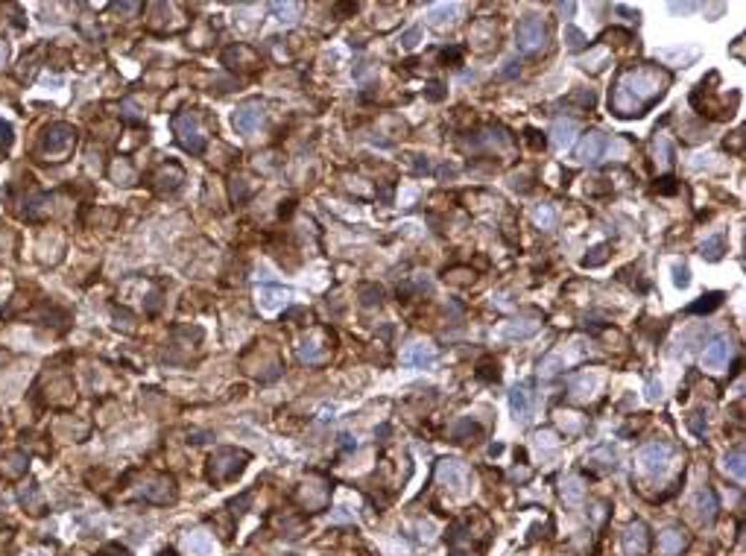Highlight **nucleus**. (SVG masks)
Returning a JSON list of instances; mask_svg holds the SVG:
<instances>
[{
    "label": "nucleus",
    "mask_w": 746,
    "mask_h": 556,
    "mask_svg": "<svg viewBox=\"0 0 746 556\" xmlns=\"http://www.w3.org/2000/svg\"><path fill=\"white\" fill-rule=\"evenodd\" d=\"M667 85H670V74L667 71H659V68H650V65H638V68H630L617 76L615 82V91H612V111L617 117H641L647 114V109L662 100L667 94Z\"/></svg>",
    "instance_id": "f257e3e1"
},
{
    "label": "nucleus",
    "mask_w": 746,
    "mask_h": 556,
    "mask_svg": "<svg viewBox=\"0 0 746 556\" xmlns=\"http://www.w3.org/2000/svg\"><path fill=\"white\" fill-rule=\"evenodd\" d=\"M76 129L71 123H50L39 138V152L47 162H65L71 156V149L76 147Z\"/></svg>",
    "instance_id": "f03ea898"
},
{
    "label": "nucleus",
    "mask_w": 746,
    "mask_h": 556,
    "mask_svg": "<svg viewBox=\"0 0 746 556\" xmlns=\"http://www.w3.org/2000/svg\"><path fill=\"white\" fill-rule=\"evenodd\" d=\"M249 462V454L246 451H237V448H217L208 460V477L214 483H229L234 480Z\"/></svg>",
    "instance_id": "7ed1b4c3"
},
{
    "label": "nucleus",
    "mask_w": 746,
    "mask_h": 556,
    "mask_svg": "<svg viewBox=\"0 0 746 556\" xmlns=\"http://www.w3.org/2000/svg\"><path fill=\"white\" fill-rule=\"evenodd\" d=\"M173 135H176L179 147L184 152H191V156H199V152L205 149V132H202V123H199L197 111L173 114Z\"/></svg>",
    "instance_id": "20e7f679"
},
{
    "label": "nucleus",
    "mask_w": 746,
    "mask_h": 556,
    "mask_svg": "<svg viewBox=\"0 0 746 556\" xmlns=\"http://www.w3.org/2000/svg\"><path fill=\"white\" fill-rule=\"evenodd\" d=\"M264 120H267V106L261 100H243L232 114V123L240 135H255Z\"/></svg>",
    "instance_id": "39448f33"
},
{
    "label": "nucleus",
    "mask_w": 746,
    "mask_h": 556,
    "mask_svg": "<svg viewBox=\"0 0 746 556\" xmlns=\"http://www.w3.org/2000/svg\"><path fill=\"white\" fill-rule=\"evenodd\" d=\"M544 39H547V26L539 15H527L515 29V44L524 53H536L544 44Z\"/></svg>",
    "instance_id": "423d86ee"
},
{
    "label": "nucleus",
    "mask_w": 746,
    "mask_h": 556,
    "mask_svg": "<svg viewBox=\"0 0 746 556\" xmlns=\"http://www.w3.org/2000/svg\"><path fill=\"white\" fill-rule=\"evenodd\" d=\"M437 480L445 489H451L454 495H465V492H469V469H465V462H459V460H439Z\"/></svg>",
    "instance_id": "0eeeda50"
},
{
    "label": "nucleus",
    "mask_w": 746,
    "mask_h": 556,
    "mask_svg": "<svg viewBox=\"0 0 746 556\" xmlns=\"http://www.w3.org/2000/svg\"><path fill=\"white\" fill-rule=\"evenodd\" d=\"M638 462L647 475H662L670 462V445L667 442H650L638 451Z\"/></svg>",
    "instance_id": "6e6552de"
},
{
    "label": "nucleus",
    "mask_w": 746,
    "mask_h": 556,
    "mask_svg": "<svg viewBox=\"0 0 746 556\" xmlns=\"http://www.w3.org/2000/svg\"><path fill=\"white\" fill-rule=\"evenodd\" d=\"M606 147H609V141H606L603 132H597V129L585 132L582 141L577 144V162H582V164H595V162H600V159H603V152H606Z\"/></svg>",
    "instance_id": "1a4fd4ad"
},
{
    "label": "nucleus",
    "mask_w": 746,
    "mask_h": 556,
    "mask_svg": "<svg viewBox=\"0 0 746 556\" xmlns=\"http://www.w3.org/2000/svg\"><path fill=\"white\" fill-rule=\"evenodd\" d=\"M729 357H732V339L729 337H714L705 346L702 363H705V369H711V372H723Z\"/></svg>",
    "instance_id": "9d476101"
},
{
    "label": "nucleus",
    "mask_w": 746,
    "mask_h": 556,
    "mask_svg": "<svg viewBox=\"0 0 746 556\" xmlns=\"http://www.w3.org/2000/svg\"><path fill=\"white\" fill-rule=\"evenodd\" d=\"M509 407H512V416L527 425L533 419V398H530V384H515L509 389Z\"/></svg>",
    "instance_id": "9b49d317"
},
{
    "label": "nucleus",
    "mask_w": 746,
    "mask_h": 556,
    "mask_svg": "<svg viewBox=\"0 0 746 556\" xmlns=\"http://www.w3.org/2000/svg\"><path fill=\"white\" fill-rule=\"evenodd\" d=\"M650 547V539H647V527L641 521L630 524L627 533H624V553L627 556H644Z\"/></svg>",
    "instance_id": "f8f14e48"
},
{
    "label": "nucleus",
    "mask_w": 746,
    "mask_h": 556,
    "mask_svg": "<svg viewBox=\"0 0 746 556\" xmlns=\"http://www.w3.org/2000/svg\"><path fill=\"white\" fill-rule=\"evenodd\" d=\"M404 363L413 366V369H430L437 363V349L427 346V343H413L407 352H404Z\"/></svg>",
    "instance_id": "ddd939ff"
},
{
    "label": "nucleus",
    "mask_w": 746,
    "mask_h": 556,
    "mask_svg": "<svg viewBox=\"0 0 746 556\" xmlns=\"http://www.w3.org/2000/svg\"><path fill=\"white\" fill-rule=\"evenodd\" d=\"M457 12H459L457 4H433V6L427 9V24H430L433 29H448V26H454Z\"/></svg>",
    "instance_id": "4468645a"
},
{
    "label": "nucleus",
    "mask_w": 746,
    "mask_h": 556,
    "mask_svg": "<svg viewBox=\"0 0 746 556\" xmlns=\"http://www.w3.org/2000/svg\"><path fill=\"white\" fill-rule=\"evenodd\" d=\"M574 135H577V123L571 117H556L553 129H550V141L556 149H568L574 144Z\"/></svg>",
    "instance_id": "2eb2a0df"
},
{
    "label": "nucleus",
    "mask_w": 746,
    "mask_h": 556,
    "mask_svg": "<svg viewBox=\"0 0 746 556\" xmlns=\"http://www.w3.org/2000/svg\"><path fill=\"white\" fill-rule=\"evenodd\" d=\"M144 498L152 501V504H170V501L176 498V483H173V477H159L152 486H146V489H144Z\"/></svg>",
    "instance_id": "dca6fc26"
},
{
    "label": "nucleus",
    "mask_w": 746,
    "mask_h": 556,
    "mask_svg": "<svg viewBox=\"0 0 746 556\" xmlns=\"http://www.w3.org/2000/svg\"><path fill=\"white\" fill-rule=\"evenodd\" d=\"M287 299H290V293L284 287H272V284L258 287V304L264 311H278V307H284Z\"/></svg>",
    "instance_id": "f3484780"
},
{
    "label": "nucleus",
    "mask_w": 746,
    "mask_h": 556,
    "mask_svg": "<svg viewBox=\"0 0 746 556\" xmlns=\"http://www.w3.org/2000/svg\"><path fill=\"white\" fill-rule=\"evenodd\" d=\"M184 547H188L191 556H214V550H217L214 539L205 530H194V533L184 536Z\"/></svg>",
    "instance_id": "a211bd4d"
},
{
    "label": "nucleus",
    "mask_w": 746,
    "mask_h": 556,
    "mask_svg": "<svg viewBox=\"0 0 746 556\" xmlns=\"http://www.w3.org/2000/svg\"><path fill=\"white\" fill-rule=\"evenodd\" d=\"M328 357V346H322L319 339H302L299 343V360L302 363H310V366H317V363H322Z\"/></svg>",
    "instance_id": "6ab92c4d"
},
{
    "label": "nucleus",
    "mask_w": 746,
    "mask_h": 556,
    "mask_svg": "<svg viewBox=\"0 0 746 556\" xmlns=\"http://www.w3.org/2000/svg\"><path fill=\"white\" fill-rule=\"evenodd\" d=\"M234 61H246V71H249V68H255V65H258V56H255L252 47L234 44V47L223 50V65H226V68H234Z\"/></svg>",
    "instance_id": "aec40b11"
},
{
    "label": "nucleus",
    "mask_w": 746,
    "mask_h": 556,
    "mask_svg": "<svg viewBox=\"0 0 746 556\" xmlns=\"http://www.w3.org/2000/svg\"><path fill=\"white\" fill-rule=\"evenodd\" d=\"M688 545V539H685V533H682L679 527H670V530H665L662 536H659V550L665 553V556H676V553H682V547Z\"/></svg>",
    "instance_id": "412c9836"
},
{
    "label": "nucleus",
    "mask_w": 746,
    "mask_h": 556,
    "mask_svg": "<svg viewBox=\"0 0 746 556\" xmlns=\"http://www.w3.org/2000/svg\"><path fill=\"white\" fill-rule=\"evenodd\" d=\"M694 510H697L700 521H714V515H717V498H714L711 489H700V492H697Z\"/></svg>",
    "instance_id": "4be33fe9"
},
{
    "label": "nucleus",
    "mask_w": 746,
    "mask_h": 556,
    "mask_svg": "<svg viewBox=\"0 0 746 556\" xmlns=\"http://www.w3.org/2000/svg\"><path fill=\"white\" fill-rule=\"evenodd\" d=\"M700 255H702V261H720L723 255H726V237L723 234H714V237H708L702 246H700Z\"/></svg>",
    "instance_id": "5701e85b"
},
{
    "label": "nucleus",
    "mask_w": 746,
    "mask_h": 556,
    "mask_svg": "<svg viewBox=\"0 0 746 556\" xmlns=\"http://www.w3.org/2000/svg\"><path fill=\"white\" fill-rule=\"evenodd\" d=\"M0 472L9 475V477H21L26 472V454L24 451H9L0 462Z\"/></svg>",
    "instance_id": "b1692460"
},
{
    "label": "nucleus",
    "mask_w": 746,
    "mask_h": 556,
    "mask_svg": "<svg viewBox=\"0 0 746 556\" xmlns=\"http://www.w3.org/2000/svg\"><path fill=\"white\" fill-rule=\"evenodd\" d=\"M562 498H565V504H580V501L585 498V483H582V477L571 475V477L562 480Z\"/></svg>",
    "instance_id": "393cba45"
},
{
    "label": "nucleus",
    "mask_w": 746,
    "mask_h": 556,
    "mask_svg": "<svg viewBox=\"0 0 746 556\" xmlns=\"http://www.w3.org/2000/svg\"><path fill=\"white\" fill-rule=\"evenodd\" d=\"M597 387V378L595 375H588V372H582V375H574L571 381H568V389H571V395L574 398H588L592 395V389Z\"/></svg>",
    "instance_id": "a878e982"
},
{
    "label": "nucleus",
    "mask_w": 746,
    "mask_h": 556,
    "mask_svg": "<svg viewBox=\"0 0 746 556\" xmlns=\"http://www.w3.org/2000/svg\"><path fill=\"white\" fill-rule=\"evenodd\" d=\"M539 331V322H507L501 328V337L504 339H524V337H533Z\"/></svg>",
    "instance_id": "bb28decb"
},
{
    "label": "nucleus",
    "mask_w": 746,
    "mask_h": 556,
    "mask_svg": "<svg viewBox=\"0 0 746 556\" xmlns=\"http://www.w3.org/2000/svg\"><path fill=\"white\" fill-rule=\"evenodd\" d=\"M723 293L720 290H714V293H705L700 302H694V304H688V314H711L714 307H720L723 304Z\"/></svg>",
    "instance_id": "cd10ccee"
},
{
    "label": "nucleus",
    "mask_w": 746,
    "mask_h": 556,
    "mask_svg": "<svg viewBox=\"0 0 746 556\" xmlns=\"http://www.w3.org/2000/svg\"><path fill=\"white\" fill-rule=\"evenodd\" d=\"M723 469L735 477V480H743V451L737 448V451H732V454H726V460H723Z\"/></svg>",
    "instance_id": "c85d7f7f"
},
{
    "label": "nucleus",
    "mask_w": 746,
    "mask_h": 556,
    "mask_svg": "<svg viewBox=\"0 0 746 556\" xmlns=\"http://www.w3.org/2000/svg\"><path fill=\"white\" fill-rule=\"evenodd\" d=\"M565 44H568V50L580 53V50L588 47V36L582 33V29H577V26H565Z\"/></svg>",
    "instance_id": "c756f323"
},
{
    "label": "nucleus",
    "mask_w": 746,
    "mask_h": 556,
    "mask_svg": "<svg viewBox=\"0 0 746 556\" xmlns=\"http://www.w3.org/2000/svg\"><path fill=\"white\" fill-rule=\"evenodd\" d=\"M533 220L539 229H553L556 226V211L550 205H536L533 208Z\"/></svg>",
    "instance_id": "7c9ffc66"
},
{
    "label": "nucleus",
    "mask_w": 746,
    "mask_h": 556,
    "mask_svg": "<svg viewBox=\"0 0 746 556\" xmlns=\"http://www.w3.org/2000/svg\"><path fill=\"white\" fill-rule=\"evenodd\" d=\"M606 252H609V246H606V243L595 246L592 255H585V258H582V267H600V264L606 261Z\"/></svg>",
    "instance_id": "2f4dec72"
},
{
    "label": "nucleus",
    "mask_w": 746,
    "mask_h": 556,
    "mask_svg": "<svg viewBox=\"0 0 746 556\" xmlns=\"http://www.w3.org/2000/svg\"><path fill=\"white\" fill-rule=\"evenodd\" d=\"M656 156H659V162L662 164H670L673 162V147H670V141L667 138H656Z\"/></svg>",
    "instance_id": "473e14b6"
},
{
    "label": "nucleus",
    "mask_w": 746,
    "mask_h": 556,
    "mask_svg": "<svg viewBox=\"0 0 746 556\" xmlns=\"http://www.w3.org/2000/svg\"><path fill=\"white\" fill-rule=\"evenodd\" d=\"M111 176H114L120 184H132V179H135V176H132V170H129V164L123 162V159H120V162L111 167Z\"/></svg>",
    "instance_id": "72a5a7b5"
},
{
    "label": "nucleus",
    "mask_w": 746,
    "mask_h": 556,
    "mask_svg": "<svg viewBox=\"0 0 746 556\" xmlns=\"http://www.w3.org/2000/svg\"><path fill=\"white\" fill-rule=\"evenodd\" d=\"M673 284L676 287H688L691 284V269L685 264H673Z\"/></svg>",
    "instance_id": "f704fd0d"
},
{
    "label": "nucleus",
    "mask_w": 746,
    "mask_h": 556,
    "mask_svg": "<svg viewBox=\"0 0 746 556\" xmlns=\"http://www.w3.org/2000/svg\"><path fill=\"white\" fill-rule=\"evenodd\" d=\"M269 9L275 15H282V21H293V15L299 12V4H272Z\"/></svg>",
    "instance_id": "c9c22d12"
},
{
    "label": "nucleus",
    "mask_w": 746,
    "mask_h": 556,
    "mask_svg": "<svg viewBox=\"0 0 746 556\" xmlns=\"http://www.w3.org/2000/svg\"><path fill=\"white\" fill-rule=\"evenodd\" d=\"M659 59H682V61H694L697 50H659Z\"/></svg>",
    "instance_id": "e433bc0d"
},
{
    "label": "nucleus",
    "mask_w": 746,
    "mask_h": 556,
    "mask_svg": "<svg viewBox=\"0 0 746 556\" xmlns=\"http://www.w3.org/2000/svg\"><path fill=\"white\" fill-rule=\"evenodd\" d=\"M419 39H422V26H413V29H407V33L401 36V47H404V50H413V47L419 44Z\"/></svg>",
    "instance_id": "4c0bfd02"
},
{
    "label": "nucleus",
    "mask_w": 746,
    "mask_h": 556,
    "mask_svg": "<svg viewBox=\"0 0 746 556\" xmlns=\"http://www.w3.org/2000/svg\"><path fill=\"white\" fill-rule=\"evenodd\" d=\"M360 293H363V304H366V307H372V304H381V287H375V284H366Z\"/></svg>",
    "instance_id": "58836bf2"
},
{
    "label": "nucleus",
    "mask_w": 746,
    "mask_h": 556,
    "mask_svg": "<svg viewBox=\"0 0 746 556\" xmlns=\"http://www.w3.org/2000/svg\"><path fill=\"white\" fill-rule=\"evenodd\" d=\"M9 144H12V126L6 120H0V156L9 149Z\"/></svg>",
    "instance_id": "ea45409f"
},
{
    "label": "nucleus",
    "mask_w": 746,
    "mask_h": 556,
    "mask_svg": "<svg viewBox=\"0 0 746 556\" xmlns=\"http://www.w3.org/2000/svg\"><path fill=\"white\" fill-rule=\"evenodd\" d=\"M424 94H427V100L439 103V100L445 97V85H442V82H427V91H424Z\"/></svg>",
    "instance_id": "a19ab883"
},
{
    "label": "nucleus",
    "mask_w": 746,
    "mask_h": 556,
    "mask_svg": "<svg viewBox=\"0 0 746 556\" xmlns=\"http://www.w3.org/2000/svg\"><path fill=\"white\" fill-rule=\"evenodd\" d=\"M246 197H249V191H246L243 179H234V182H232V199H234V202H243Z\"/></svg>",
    "instance_id": "79ce46f5"
},
{
    "label": "nucleus",
    "mask_w": 746,
    "mask_h": 556,
    "mask_svg": "<svg viewBox=\"0 0 746 556\" xmlns=\"http://www.w3.org/2000/svg\"><path fill=\"white\" fill-rule=\"evenodd\" d=\"M477 375H480L483 381H497V378H501V372H497V363H494V366H492V363H483Z\"/></svg>",
    "instance_id": "37998d69"
},
{
    "label": "nucleus",
    "mask_w": 746,
    "mask_h": 556,
    "mask_svg": "<svg viewBox=\"0 0 746 556\" xmlns=\"http://www.w3.org/2000/svg\"><path fill=\"white\" fill-rule=\"evenodd\" d=\"M97 556H132V553H129L126 547H123V545H106Z\"/></svg>",
    "instance_id": "c03bdc74"
},
{
    "label": "nucleus",
    "mask_w": 746,
    "mask_h": 556,
    "mask_svg": "<svg viewBox=\"0 0 746 556\" xmlns=\"http://www.w3.org/2000/svg\"><path fill=\"white\" fill-rule=\"evenodd\" d=\"M536 442H539V448H553V445H556L553 430H544V434H539V437H536Z\"/></svg>",
    "instance_id": "a18cd8bd"
},
{
    "label": "nucleus",
    "mask_w": 746,
    "mask_h": 556,
    "mask_svg": "<svg viewBox=\"0 0 746 556\" xmlns=\"http://www.w3.org/2000/svg\"><path fill=\"white\" fill-rule=\"evenodd\" d=\"M21 501H24V504H36V501H39V489H36V486L24 489V492H21Z\"/></svg>",
    "instance_id": "49530a36"
},
{
    "label": "nucleus",
    "mask_w": 746,
    "mask_h": 556,
    "mask_svg": "<svg viewBox=\"0 0 746 556\" xmlns=\"http://www.w3.org/2000/svg\"><path fill=\"white\" fill-rule=\"evenodd\" d=\"M459 59H462V53H459L457 47H451V50H442V61H454V65H459Z\"/></svg>",
    "instance_id": "de8ad7c7"
},
{
    "label": "nucleus",
    "mask_w": 746,
    "mask_h": 556,
    "mask_svg": "<svg viewBox=\"0 0 746 556\" xmlns=\"http://www.w3.org/2000/svg\"><path fill=\"white\" fill-rule=\"evenodd\" d=\"M670 182H673L670 176H665V179H662V191H665V194H673V191H676V188H673Z\"/></svg>",
    "instance_id": "09e8293b"
},
{
    "label": "nucleus",
    "mask_w": 746,
    "mask_h": 556,
    "mask_svg": "<svg viewBox=\"0 0 746 556\" xmlns=\"http://www.w3.org/2000/svg\"><path fill=\"white\" fill-rule=\"evenodd\" d=\"M556 9H559V12H562V15H574V9H577V6H574V4H559V6H556Z\"/></svg>",
    "instance_id": "8fccbe9b"
},
{
    "label": "nucleus",
    "mask_w": 746,
    "mask_h": 556,
    "mask_svg": "<svg viewBox=\"0 0 746 556\" xmlns=\"http://www.w3.org/2000/svg\"><path fill=\"white\" fill-rule=\"evenodd\" d=\"M647 395H650L652 401H656V398L662 395V387H656V384H650V392H647Z\"/></svg>",
    "instance_id": "3c124183"
},
{
    "label": "nucleus",
    "mask_w": 746,
    "mask_h": 556,
    "mask_svg": "<svg viewBox=\"0 0 746 556\" xmlns=\"http://www.w3.org/2000/svg\"><path fill=\"white\" fill-rule=\"evenodd\" d=\"M123 109H126V111H132V103H123ZM126 117H129V120H135V123H141V117H138V114H126Z\"/></svg>",
    "instance_id": "603ef678"
}]
</instances>
